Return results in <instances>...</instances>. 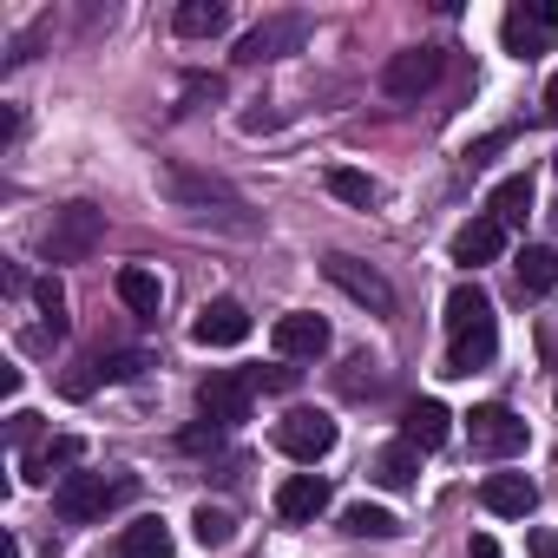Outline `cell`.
<instances>
[{
    "label": "cell",
    "mask_w": 558,
    "mask_h": 558,
    "mask_svg": "<svg viewBox=\"0 0 558 558\" xmlns=\"http://www.w3.org/2000/svg\"><path fill=\"white\" fill-rule=\"evenodd\" d=\"M499 355V316L486 303V290L460 283L447 296V375H473Z\"/></svg>",
    "instance_id": "obj_1"
},
{
    "label": "cell",
    "mask_w": 558,
    "mask_h": 558,
    "mask_svg": "<svg viewBox=\"0 0 558 558\" xmlns=\"http://www.w3.org/2000/svg\"><path fill=\"white\" fill-rule=\"evenodd\" d=\"M119 499H132V480H106V473H66L53 486V512L66 525H86V519H106Z\"/></svg>",
    "instance_id": "obj_2"
},
{
    "label": "cell",
    "mask_w": 558,
    "mask_h": 558,
    "mask_svg": "<svg viewBox=\"0 0 558 558\" xmlns=\"http://www.w3.org/2000/svg\"><path fill=\"white\" fill-rule=\"evenodd\" d=\"M99 243H106V210H93V204L53 210V223H47V263H86Z\"/></svg>",
    "instance_id": "obj_3"
},
{
    "label": "cell",
    "mask_w": 558,
    "mask_h": 558,
    "mask_svg": "<svg viewBox=\"0 0 558 558\" xmlns=\"http://www.w3.org/2000/svg\"><path fill=\"white\" fill-rule=\"evenodd\" d=\"M466 440H473V453H486V460H512V453H525V421H519L506 401H486V408L466 414Z\"/></svg>",
    "instance_id": "obj_4"
},
{
    "label": "cell",
    "mask_w": 558,
    "mask_h": 558,
    "mask_svg": "<svg viewBox=\"0 0 558 558\" xmlns=\"http://www.w3.org/2000/svg\"><path fill=\"white\" fill-rule=\"evenodd\" d=\"M440 73H447V53L440 47H408V53H395L381 66V93L388 99H421V93L440 86Z\"/></svg>",
    "instance_id": "obj_5"
},
{
    "label": "cell",
    "mask_w": 558,
    "mask_h": 558,
    "mask_svg": "<svg viewBox=\"0 0 558 558\" xmlns=\"http://www.w3.org/2000/svg\"><path fill=\"white\" fill-rule=\"evenodd\" d=\"M499 34H506L512 60H538L551 47V34H558V0H525V8H512L499 21Z\"/></svg>",
    "instance_id": "obj_6"
},
{
    "label": "cell",
    "mask_w": 558,
    "mask_h": 558,
    "mask_svg": "<svg viewBox=\"0 0 558 558\" xmlns=\"http://www.w3.org/2000/svg\"><path fill=\"white\" fill-rule=\"evenodd\" d=\"M276 447H283L290 460H303V466H316V460L336 453V421L316 414V408H296V414L276 421Z\"/></svg>",
    "instance_id": "obj_7"
},
{
    "label": "cell",
    "mask_w": 558,
    "mask_h": 558,
    "mask_svg": "<svg viewBox=\"0 0 558 558\" xmlns=\"http://www.w3.org/2000/svg\"><path fill=\"white\" fill-rule=\"evenodd\" d=\"M303 40H310V21H303V14H276V21H263V27H250V34L236 40V60H243V66L290 60V53H303Z\"/></svg>",
    "instance_id": "obj_8"
},
{
    "label": "cell",
    "mask_w": 558,
    "mask_h": 558,
    "mask_svg": "<svg viewBox=\"0 0 558 558\" xmlns=\"http://www.w3.org/2000/svg\"><path fill=\"white\" fill-rule=\"evenodd\" d=\"M250 401H256V381H250L243 368H217V375H204V388H197V408H204V421H217V427L250 421Z\"/></svg>",
    "instance_id": "obj_9"
},
{
    "label": "cell",
    "mask_w": 558,
    "mask_h": 558,
    "mask_svg": "<svg viewBox=\"0 0 558 558\" xmlns=\"http://www.w3.org/2000/svg\"><path fill=\"white\" fill-rule=\"evenodd\" d=\"M323 276H329L342 296H355L362 310L395 316V290H388V276H381V269H368V263H355V256H342V250H336V256L323 263Z\"/></svg>",
    "instance_id": "obj_10"
},
{
    "label": "cell",
    "mask_w": 558,
    "mask_h": 558,
    "mask_svg": "<svg viewBox=\"0 0 558 558\" xmlns=\"http://www.w3.org/2000/svg\"><path fill=\"white\" fill-rule=\"evenodd\" d=\"M269 342H276V355H283V362H316V355H329V323H323V316H310V310L276 316Z\"/></svg>",
    "instance_id": "obj_11"
},
{
    "label": "cell",
    "mask_w": 558,
    "mask_h": 558,
    "mask_svg": "<svg viewBox=\"0 0 558 558\" xmlns=\"http://www.w3.org/2000/svg\"><path fill=\"white\" fill-rule=\"evenodd\" d=\"M243 336H250V310H243L236 296L204 303V310H197V323H191V342H197V349H236Z\"/></svg>",
    "instance_id": "obj_12"
},
{
    "label": "cell",
    "mask_w": 558,
    "mask_h": 558,
    "mask_svg": "<svg viewBox=\"0 0 558 558\" xmlns=\"http://www.w3.org/2000/svg\"><path fill=\"white\" fill-rule=\"evenodd\" d=\"M329 512V480L323 473H290L283 486H276V519H290V525H310Z\"/></svg>",
    "instance_id": "obj_13"
},
{
    "label": "cell",
    "mask_w": 558,
    "mask_h": 558,
    "mask_svg": "<svg viewBox=\"0 0 558 558\" xmlns=\"http://www.w3.org/2000/svg\"><path fill=\"white\" fill-rule=\"evenodd\" d=\"M480 499H486V512H499V519H525V512L538 506V486H532L525 473H486Z\"/></svg>",
    "instance_id": "obj_14"
},
{
    "label": "cell",
    "mask_w": 558,
    "mask_h": 558,
    "mask_svg": "<svg viewBox=\"0 0 558 558\" xmlns=\"http://www.w3.org/2000/svg\"><path fill=\"white\" fill-rule=\"evenodd\" d=\"M499 250H506V230H499L493 217H473V223L453 230V263H460V269H480V263H493Z\"/></svg>",
    "instance_id": "obj_15"
},
{
    "label": "cell",
    "mask_w": 558,
    "mask_h": 558,
    "mask_svg": "<svg viewBox=\"0 0 558 558\" xmlns=\"http://www.w3.org/2000/svg\"><path fill=\"white\" fill-rule=\"evenodd\" d=\"M447 421H453V414H447L440 401H414V408L401 414V440H408L414 453H434V447L447 440Z\"/></svg>",
    "instance_id": "obj_16"
},
{
    "label": "cell",
    "mask_w": 558,
    "mask_h": 558,
    "mask_svg": "<svg viewBox=\"0 0 558 558\" xmlns=\"http://www.w3.org/2000/svg\"><path fill=\"white\" fill-rule=\"evenodd\" d=\"M171 27H178L184 40H217V34L230 27V8H223V0H184V8L171 14Z\"/></svg>",
    "instance_id": "obj_17"
},
{
    "label": "cell",
    "mask_w": 558,
    "mask_h": 558,
    "mask_svg": "<svg viewBox=\"0 0 558 558\" xmlns=\"http://www.w3.org/2000/svg\"><path fill=\"white\" fill-rule=\"evenodd\" d=\"M112 290H119V303H125L132 316L158 323V303H165V290H158V276H151V269H138V263H132V269H119V283H112Z\"/></svg>",
    "instance_id": "obj_18"
},
{
    "label": "cell",
    "mask_w": 558,
    "mask_h": 558,
    "mask_svg": "<svg viewBox=\"0 0 558 558\" xmlns=\"http://www.w3.org/2000/svg\"><path fill=\"white\" fill-rule=\"evenodd\" d=\"M486 217H493L499 230L525 223V217H532V178H506V184H493V197H486Z\"/></svg>",
    "instance_id": "obj_19"
},
{
    "label": "cell",
    "mask_w": 558,
    "mask_h": 558,
    "mask_svg": "<svg viewBox=\"0 0 558 558\" xmlns=\"http://www.w3.org/2000/svg\"><path fill=\"white\" fill-rule=\"evenodd\" d=\"M86 460V440H73V434H60V440H47V447H34L27 453V480L40 486V480H53V473H66V466H80Z\"/></svg>",
    "instance_id": "obj_20"
},
{
    "label": "cell",
    "mask_w": 558,
    "mask_h": 558,
    "mask_svg": "<svg viewBox=\"0 0 558 558\" xmlns=\"http://www.w3.org/2000/svg\"><path fill=\"white\" fill-rule=\"evenodd\" d=\"M119 558H171V525L165 519H132L119 532Z\"/></svg>",
    "instance_id": "obj_21"
},
{
    "label": "cell",
    "mask_w": 558,
    "mask_h": 558,
    "mask_svg": "<svg viewBox=\"0 0 558 558\" xmlns=\"http://www.w3.org/2000/svg\"><path fill=\"white\" fill-rule=\"evenodd\" d=\"M414 473H421V453H414L408 440H395V447H381V453H375V480H381L388 493H408V486H414Z\"/></svg>",
    "instance_id": "obj_22"
},
{
    "label": "cell",
    "mask_w": 558,
    "mask_h": 558,
    "mask_svg": "<svg viewBox=\"0 0 558 558\" xmlns=\"http://www.w3.org/2000/svg\"><path fill=\"white\" fill-rule=\"evenodd\" d=\"M519 290H532V296L558 290V250H551V243H532V250H519Z\"/></svg>",
    "instance_id": "obj_23"
},
{
    "label": "cell",
    "mask_w": 558,
    "mask_h": 558,
    "mask_svg": "<svg viewBox=\"0 0 558 558\" xmlns=\"http://www.w3.org/2000/svg\"><path fill=\"white\" fill-rule=\"evenodd\" d=\"M342 532H349V538H395L401 519L381 512V506H349V512H342Z\"/></svg>",
    "instance_id": "obj_24"
},
{
    "label": "cell",
    "mask_w": 558,
    "mask_h": 558,
    "mask_svg": "<svg viewBox=\"0 0 558 558\" xmlns=\"http://www.w3.org/2000/svg\"><path fill=\"white\" fill-rule=\"evenodd\" d=\"M329 191H336L342 204H375V197H381V191H375V178H368V171H355V165H336V171H329Z\"/></svg>",
    "instance_id": "obj_25"
},
{
    "label": "cell",
    "mask_w": 558,
    "mask_h": 558,
    "mask_svg": "<svg viewBox=\"0 0 558 558\" xmlns=\"http://www.w3.org/2000/svg\"><path fill=\"white\" fill-rule=\"evenodd\" d=\"M191 532H197V545H230L236 538V519L223 506H197L191 512Z\"/></svg>",
    "instance_id": "obj_26"
},
{
    "label": "cell",
    "mask_w": 558,
    "mask_h": 558,
    "mask_svg": "<svg viewBox=\"0 0 558 558\" xmlns=\"http://www.w3.org/2000/svg\"><path fill=\"white\" fill-rule=\"evenodd\" d=\"M34 303H40V316H47V336L60 342V336H66V290L53 283V276H47V283L34 290Z\"/></svg>",
    "instance_id": "obj_27"
},
{
    "label": "cell",
    "mask_w": 558,
    "mask_h": 558,
    "mask_svg": "<svg viewBox=\"0 0 558 558\" xmlns=\"http://www.w3.org/2000/svg\"><path fill=\"white\" fill-rule=\"evenodd\" d=\"M151 362L138 355V349H119V355H99V381H138Z\"/></svg>",
    "instance_id": "obj_28"
},
{
    "label": "cell",
    "mask_w": 558,
    "mask_h": 558,
    "mask_svg": "<svg viewBox=\"0 0 558 558\" xmlns=\"http://www.w3.org/2000/svg\"><path fill=\"white\" fill-rule=\"evenodd\" d=\"M250 381H256V388H296V368H269V375H263V368H256V375H250Z\"/></svg>",
    "instance_id": "obj_29"
},
{
    "label": "cell",
    "mask_w": 558,
    "mask_h": 558,
    "mask_svg": "<svg viewBox=\"0 0 558 558\" xmlns=\"http://www.w3.org/2000/svg\"><path fill=\"white\" fill-rule=\"evenodd\" d=\"M8 434H14V440H21V447H27V440H34V434H40V414H14V421H8Z\"/></svg>",
    "instance_id": "obj_30"
},
{
    "label": "cell",
    "mask_w": 558,
    "mask_h": 558,
    "mask_svg": "<svg viewBox=\"0 0 558 558\" xmlns=\"http://www.w3.org/2000/svg\"><path fill=\"white\" fill-rule=\"evenodd\" d=\"M466 558H506V551H499V538H493V532H473V545H466Z\"/></svg>",
    "instance_id": "obj_31"
},
{
    "label": "cell",
    "mask_w": 558,
    "mask_h": 558,
    "mask_svg": "<svg viewBox=\"0 0 558 558\" xmlns=\"http://www.w3.org/2000/svg\"><path fill=\"white\" fill-rule=\"evenodd\" d=\"M499 145H506V132H486V138H480V145H473V151H466V158H473V165H486V158H493V151H499Z\"/></svg>",
    "instance_id": "obj_32"
},
{
    "label": "cell",
    "mask_w": 558,
    "mask_h": 558,
    "mask_svg": "<svg viewBox=\"0 0 558 558\" xmlns=\"http://www.w3.org/2000/svg\"><path fill=\"white\" fill-rule=\"evenodd\" d=\"M545 125H558V73H551V86H545Z\"/></svg>",
    "instance_id": "obj_33"
},
{
    "label": "cell",
    "mask_w": 558,
    "mask_h": 558,
    "mask_svg": "<svg viewBox=\"0 0 558 558\" xmlns=\"http://www.w3.org/2000/svg\"><path fill=\"white\" fill-rule=\"evenodd\" d=\"M532 551H538V558H558V538H551V532H538V538H532Z\"/></svg>",
    "instance_id": "obj_34"
},
{
    "label": "cell",
    "mask_w": 558,
    "mask_h": 558,
    "mask_svg": "<svg viewBox=\"0 0 558 558\" xmlns=\"http://www.w3.org/2000/svg\"><path fill=\"white\" fill-rule=\"evenodd\" d=\"M551 171H558V158H551Z\"/></svg>",
    "instance_id": "obj_35"
}]
</instances>
